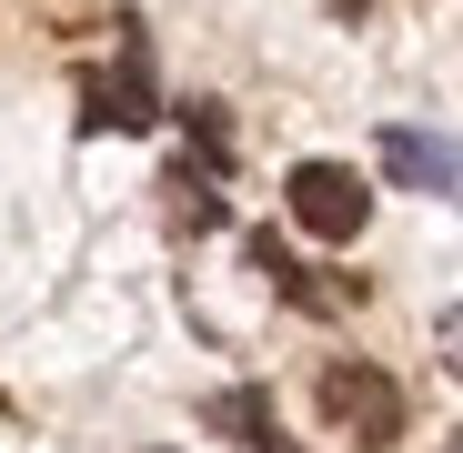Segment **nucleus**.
Wrapping results in <instances>:
<instances>
[{"mask_svg":"<svg viewBox=\"0 0 463 453\" xmlns=\"http://www.w3.org/2000/svg\"><path fill=\"white\" fill-rule=\"evenodd\" d=\"M182 131H192V151H202V172H222V162H232V131H222V101H182Z\"/></svg>","mask_w":463,"mask_h":453,"instance_id":"nucleus-6","label":"nucleus"},{"mask_svg":"<svg viewBox=\"0 0 463 453\" xmlns=\"http://www.w3.org/2000/svg\"><path fill=\"white\" fill-rule=\"evenodd\" d=\"M443 453H463V433H453V443H443Z\"/></svg>","mask_w":463,"mask_h":453,"instance_id":"nucleus-8","label":"nucleus"},{"mask_svg":"<svg viewBox=\"0 0 463 453\" xmlns=\"http://www.w3.org/2000/svg\"><path fill=\"white\" fill-rule=\"evenodd\" d=\"M433 353H443V373H463V302H453V313L433 323Z\"/></svg>","mask_w":463,"mask_h":453,"instance_id":"nucleus-7","label":"nucleus"},{"mask_svg":"<svg viewBox=\"0 0 463 453\" xmlns=\"http://www.w3.org/2000/svg\"><path fill=\"white\" fill-rule=\"evenodd\" d=\"M162 192H172V232H212V222H222V192H212V172H202V162H172V172H162Z\"/></svg>","mask_w":463,"mask_h":453,"instance_id":"nucleus-5","label":"nucleus"},{"mask_svg":"<svg viewBox=\"0 0 463 453\" xmlns=\"http://www.w3.org/2000/svg\"><path fill=\"white\" fill-rule=\"evenodd\" d=\"M81 121H91V131H151V121H162V101H151V71H141V41L101 71V81H81Z\"/></svg>","mask_w":463,"mask_h":453,"instance_id":"nucleus-4","label":"nucleus"},{"mask_svg":"<svg viewBox=\"0 0 463 453\" xmlns=\"http://www.w3.org/2000/svg\"><path fill=\"white\" fill-rule=\"evenodd\" d=\"M282 202H292V222H302L313 242H353L363 222H373V192H363V172H343V162H292Z\"/></svg>","mask_w":463,"mask_h":453,"instance_id":"nucleus-2","label":"nucleus"},{"mask_svg":"<svg viewBox=\"0 0 463 453\" xmlns=\"http://www.w3.org/2000/svg\"><path fill=\"white\" fill-rule=\"evenodd\" d=\"M373 162H383V182H403V192H433V202H463V141H443V131H383L373 141Z\"/></svg>","mask_w":463,"mask_h":453,"instance_id":"nucleus-3","label":"nucleus"},{"mask_svg":"<svg viewBox=\"0 0 463 453\" xmlns=\"http://www.w3.org/2000/svg\"><path fill=\"white\" fill-rule=\"evenodd\" d=\"M313 403H323V423L333 433H353V443H403V383L383 363H323V383H313Z\"/></svg>","mask_w":463,"mask_h":453,"instance_id":"nucleus-1","label":"nucleus"}]
</instances>
